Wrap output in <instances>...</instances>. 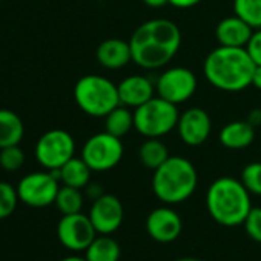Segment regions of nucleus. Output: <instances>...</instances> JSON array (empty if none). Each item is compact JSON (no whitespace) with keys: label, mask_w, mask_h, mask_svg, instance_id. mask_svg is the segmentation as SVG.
Returning <instances> with one entry per match:
<instances>
[{"label":"nucleus","mask_w":261,"mask_h":261,"mask_svg":"<svg viewBox=\"0 0 261 261\" xmlns=\"http://www.w3.org/2000/svg\"><path fill=\"white\" fill-rule=\"evenodd\" d=\"M133 62L143 69L166 66L181 46V31L169 19H151L133 33L129 39Z\"/></svg>","instance_id":"nucleus-1"},{"label":"nucleus","mask_w":261,"mask_h":261,"mask_svg":"<svg viewBox=\"0 0 261 261\" xmlns=\"http://www.w3.org/2000/svg\"><path fill=\"white\" fill-rule=\"evenodd\" d=\"M255 63L246 48L218 46L211 51L203 63L206 80L217 89L240 92L250 86Z\"/></svg>","instance_id":"nucleus-2"},{"label":"nucleus","mask_w":261,"mask_h":261,"mask_svg":"<svg viewBox=\"0 0 261 261\" xmlns=\"http://www.w3.org/2000/svg\"><path fill=\"white\" fill-rule=\"evenodd\" d=\"M206 207L218 224L226 227L240 226L252 209L250 192L244 188L241 180L220 177L206 192Z\"/></svg>","instance_id":"nucleus-3"},{"label":"nucleus","mask_w":261,"mask_h":261,"mask_svg":"<svg viewBox=\"0 0 261 261\" xmlns=\"http://www.w3.org/2000/svg\"><path fill=\"white\" fill-rule=\"evenodd\" d=\"M198 174L195 166L185 157H169L154 171L152 191L166 204L186 201L197 189Z\"/></svg>","instance_id":"nucleus-4"},{"label":"nucleus","mask_w":261,"mask_h":261,"mask_svg":"<svg viewBox=\"0 0 261 261\" xmlns=\"http://www.w3.org/2000/svg\"><path fill=\"white\" fill-rule=\"evenodd\" d=\"M74 100L77 106L91 117H106L120 105L117 85L97 74H88L77 80Z\"/></svg>","instance_id":"nucleus-5"},{"label":"nucleus","mask_w":261,"mask_h":261,"mask_svg":"<svg viewBox=\"0 0 261 261\" xmlns=\"http://www.w3.org/2000/svg\"><path fill=\"white\" fill-rule=\"evenodd\" d=\"M178 117L177 105L162 97H152L145 105L136 108L134 127L146 139H160L177 127Z\"/></svg>","instance_id":"nucleus-6"},{"label":"nucleus","mask_w":261,"mask_h":261,"mask_svg":"<svg viewBox=\"0 0 261 261\" xmlns=\"http://www.w3.org/2000/svg\"><path fill=\"white\" fill-rule=\"evenodd\" d=\"M123 154L124 148L121 139L106 130L91 136L82 148V159L92 169V172L111 171L121 162Z\"/></svg>","instance_id":"nucleus-7"},{"label":"nucleus","mask_w":261,"mask_h":261,"mask_svg":"<svg viewBox=\"0 0 261 261\" xmlns=\"http://www.w3.org/2000/svg\"><path fill=\"white\" fill-rule=\"evenodd\" d=\"M75 154L74 137L63 129H51L36 143V159L46 171L60 169Z\"/></svg>","instance_id":"nucleus-8"},{"label":"nucleus","mask_w":261,"mask_h":261,"mask_svg":"<svg viewBox=\"0 0 261 261\" xmlns=\"http://www.w3.org/2000/svg\"><path fill=\"white\" fill-rule=\"evenodd\" d=\"M59 178L51 171L25 175L17 185L19 200L30 207H46L54 204L60 189Z\"/></svg>","instance_id":"nucleus-9"},{"label":"nucleus","mask_w":261,"mask_h":261,"mask_svg":"<svg viewBox=\"0 0 261 261\" xmlns=\"http://www.w3.org/2000/svg\"><path fill=\"white\" fill-rule=\"evenodd\" d=\"M155 91L159 97L174 105L185 103L197 91V75L183 66L169 68L159 75L155 82Z\"/></svg>","instance_id":"nucleus-10"},{"label":"nucleus","mask_w":261,"mask_h":261,"mask_svg":"<svg viewBox=\"0 0 261 261\" xmlns=\"http://www.w3.org/2000/svg\"><path fill=\"white\" fill-rule=\"evenodd\" d=\"M97 230L89 218L82 212L62 215L57 223V238L66 249L72 252L86 250L97 237Z\"/></svg>","instance_id":"nucleus-11"},{"label":"nucleus","mask_w":261,"mask_h":261,"mask_svg":"<svg viewBox=\"0 0 261 261\" xmlns=\"http://www.w3.org/2000/svg\"><path fill=\"white\" fill-rule=\"evenodd\" d=\"M124 209L121 201L112 194H103L92 201L89 218L100 235L114 233L123 223Z\"/></svg>","instance_id":"nucleus-12"},{"label":"nucleus","mask_w":261,"mask_h":261,"mask_svg":"<svg viewBox=\"0 0 261 261\" xmlns=\"http://www.w3.org/2000/svg\"><path fill=\"white\" fill-rule=\"evenodd\" d=\"M178 137L188 146L203 145L212 130V120L201 108H189L178 117L177 123Z\"/></svg>","instance_id":"nucleus-13"},{"label":"nucleus","mask_w":261,"mask_h":261,"mask_svg":"<svg viewBox=\"0 0 261 261\" xmlns=\"http://www.w3.org/2000/svg\"><path fill=\"white\" fill-rule=\"evenodd\" d=\"M181 229L183 221L180 215L168 206L154 209L146 218V232L159 243L175 241L181 233Z\"/></svg>","instance_id":"nucleus-14"},{"label":"nucleus","mask_w":261,"mask_h":261,"mask_svg":"<svg viewBox=\"0 0 261 261\" xmlns=\"http://www.w3.org/2000/svg\"><path fill=\"white\" fill-rule=\"evenodd\" d=\"M120 105L127 108H139L149 101L155 91V83L145 75H129L123 79L118 85Z\"/></svg>","instance_id":"nucleus-15"},{"label":"nucleus","mask_w":261,"mask_h":261,"mask_svg":"<svg viewBox=\"0 0 261 261\" xmlns=\"http://www.w3.org/2000/svg\"><path fill=\"white\" fill-rule=\"evenodd\" d=\"M252 33H253V28L246 20L233 14L218 22L215 28V39L218 45L221 46L246 48L247 42L252 37Z\"/></svg>","instance_id":"nucleus-16"},{"label":"nucleus","mask_w":261,"mask_h":261,"mask_svg":"<svg viewBox=\"0 0 261 261\" xmlns=\"http://www.w3.org/2000/svg\"><path fill=\"white\" fill-rule=\"evenodd\" d=\"M97 62L106 69H121L133 62V51L129 42L121 39H106L95 51Z\"/></svg>","instance_id":"nucleus-17"},{"label":"nucleus","mask_w":261,"mask_h":261,"mask_svg":"<svg viewBox=\"0 0 261 261\" xmlns=\"http://www.w3.org/2000/svg\"><path fill=\"white\" fill-rule=\"evenodd\" d=\"M220 143L227 149H244L255 140V127L247 120H237L224 124L218 134Z\"/></svg>","instance_id":"nucleus-18"},{"label":"nucleus","mask_w":261,"mask_h":261,"mask_svg":"<svg viewBox=\"0 0 261 261\" xmlns=\"http://www.w3.org/2000/svg\"><path fill=\"white\" fill-rule=\"evenodd\" d=\"M25 136V124L20 115L11 109H0V149L20 145Z\"/></svg>","instance_id":"nucleus-19"},{"label":"nucleus","mask_w":261,"mask_h":261,"mask_svg":"<svg viewBox=\"0 0 261 261\" xmlns=\"http://www.w3.org/2000/svg\"><path fill=\"white\" fill-rule=\"evenodd\" d=\"M91 172L92 169L86 165V162L82 157H72L59 169V180L65 186L83 189L91 181Z\"/></svg>","instance_id":"nucleus-20"},{"label":"nucleus","mask_w":261,"mask_h":261,"mask_svg":"<svg viewBox=\"0 0 261 261\" xmlns=\"http://www.w3.org/2000/svg\"><path fill=\"white\" fill-rule=\"evenodd\" d=\"M120 253V246L114 238L98 233L85 250V258L88 261H118Z\"/></svg>","instance_id":"nucleus-21"},{"label":"nucleus","mask_w":261,"mask_h":261,"mask_svg":"<svg viewBox=\"0 0 261 261\" xmlns=\"http://www.w3.org/2000/svg\"><path fill=\"white\" fill-rule=\"evenodd\" d=\"M133 127L134 112L124 105H118L105 117V130L118 139H123Z\"/></svg>","instance_id":"nucleus-22"},{"label":"nucleus","mask_w":261,"mask_h":261,"mask_svg":"<svg viewBox=\"0 0 261 261\" xmlns=\"http://www.w3.org/2000/svg\"><path fill=\"white\" fill-rule=\"evenodd\" d=\"M169 157V151L160 139H146L139 149L140 163L152 171L160 168Z\"/></svg>","instance_id":"nucleus-23"},{"label":"nucleus","mask_w":261,"mask_h":261,"mask_svg":"<svg viewBox=\"0 0 261 261\" xmlns=\"http://www.w3.org/2000/svg\"><path fill=\"white\" fill-rule=\"evenodd\" d=\"M54 204L60 211L62 215H69V214H77L82 212L83 207V194L82 189L71 188V186H60Z\"/></svg>","instance_id":"nucleus-24"},{"label":"nucleus","mask_w":261,"mask_h":261,"mask_svg":"<svg viewBox=\"0 0 261 261\" xmlns=\"http://www.w3.org/2000/svg\"><path fill=\"white\" fill-rule=\"evenodd\" d=\"M233 11L253 30L261 28V0H233Z\"/></svg>","instance_id":"nucleus-25"},{"label":"nucleus","mask_w":261,"mask_h":261,"mask_svg":"<svg viewBox=\"0 0 261 261\" xmlns=\"http://www.w3.org/2000/svg\"><path fill=\"white\" fill-rule=\"evenodd\" d=\"M19 203L17 188L7 181H0V220H5L13 215Z\"/></svg>","instance_id":"nucleus-26"},{"label":"nucleus","mask_w":261,"mask_h":261,"mask_svg":"<svg viewBox=\"0 0 261 261\" xmlns=\"http://www.w3.org/2000/svg\"><path fill=\"white\" fill-rule=\"evenodd\" d=\"M25 163V152L19 145L0 149V168L7 172L19 171Z\"/></svg>","instance_id":"nucleus-27"},{"label":"nucleus","mask_w":261,"mask_h":261,"mask_svg":"<svg viewBox=\"0 0 261 261\" xmlns=\"http://www.w3.org/2000/svg\"><path fill=\"white\" fill-rule=\"evenodd\" d=\"M241 183L250 194L261 195V162H252L243 168Z\"/></svg>","instance_id":"nucleus-28"},{"label":"nucleus","mask_w":261,"mask_h":261,"mask_svg":"<svg viewBox=\"0 0 261 261\" xmlns=\"http://www.w3.org/2000/svg\"><path fill=\"white\" fill-rule=\"evenodd\" d=\"M246 233L256 243H261V207H252L244 223Z\"/></svg>","instance_id":"nucleus-29"},{"label":"nucleus","mask_w":261,"mask_h":261,"mask_svg":"<svg viewBox=\"0 0 261 261\" xmlns=\"http://www.w3.org/2000/svg\"><path fill=\"white\" fill-rule=\"evenodd\" d=\"M246 51L252 59V62L255 63V66H259L261 65V28L253 30L252 37L246 45Z\"/></svg>","instance_id":"nucleus-30"},{"label":"nucleus","mask_w":261,"mask_h":261,"mask_svg":"<svg viewBox=\"0 0 261 261\" xmlns=\"http://www.w3.org/2000/svg\"><path fill=\"white\" fill-rule=\"evenodd\" d=\"M203 0H169V5L180 8V10H188V8H194L197 7Z\"/></svg>","instance_id":"nucleus-31"},{"label":"nucleus","mask_w":261,"mask_h":261,"mask_svg":"<svg viewBox=\"0 0 261 261\" xmlns=\"http://www.w3.org/2000/svg\"><path fill=\"white\" fill-rule=\"evenodd\" d=\"M105 192H103V189H101V186L100 185H97V183H89L88 186H86V195L94 201V200H97L98 197H101Z\"/></svg>","instance_id":"nucleus-32"},{"label":"nucleus","mask_w":261,"mask_h":261,"mask_svg":"<svg viewBox=\"0 0 261 261\" xmlns=\"http://www.w3.org/2000/svg\"><path fill=\"white\" fill-rule=\"evenodd\" d=\"M247 121H249L253 127L261 126V109H259V108L252 109L250 114H249V117H247Z\"/></svg>","instance_id":"nucleus-33"},{"label":"nucleus","mask_w":261,"mask_h":261,"mask_svg":"<svg viewBox=\"0 0 261 261\" xmlns=\"http://www.w3.org/2000/svg\"><path fill=\"white\" fill-rule=\"evenodd\" d=\"M250 85H252L255 89L261 91V65H259V66H255L253 74H252V82H250Z\"/></svg>","instance_id":"nucleus-34"},{"label":"nucleus","mask_w":261,"mask_h":261,"mask_svg":"<svg viewBox=\"0 0 261 261\" xmlns=\"http://www.w3.org/2000/svg\"><path fill=\"white\" fill-rule=\"evenodd\" d=\"M143 4L149 8H162L169 4V0H143Z\"/></svg>","instance_id":"nucleus-35"},{"label":"nucleus","mask_w":261,"mask_h":261,"mask_svg":"<svg viewBox=\"0 0 261 261\" xmlns=\"http://www.w3.org/2000/svg\"><path fill=\"white\" fill-rule=\"evenodd\" d=\"M60 261H88L85 256H77V255H71V256H65Z\"/></svg>","instance_id":"nucleus-36"},{"label":"nucleus","mask_w":261,"mask_h":261,"mask_svg":"<svg viewBox=\"0 0 261 261\" xmlns=\"http://www.w3.org/2000/svg\"><path fill=\"white\" fill-rule=\"evenodd\" d=\"M175 261H203V259H198V258H192V256H188V258H178Z\"/></svg>","instance_id":"nucleus-37"},{"label":"nucleus","mask_w":261,"mask_h":261,"mask_svg":"<svg viewBox=\"0 0 261 261\" xmlns=\"http://www.w3.org/2000/svg\"><path fill=\"white\" fill-rule=\"evenodd\" d=\"M0 2H2V0H0Z\"/></svg>","instance_id":"nucleus-38"}]
</instances>
